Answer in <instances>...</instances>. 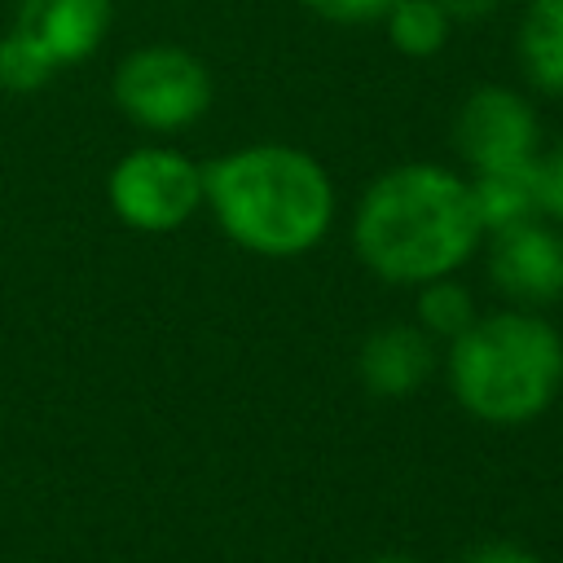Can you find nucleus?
I'll use <instances>...</instances> for the list:
<instances>
[{
    "instance_id": "obj_1",
    "label": "nucleus",
    "mask_w": 563,
    "mask_h": 563,
    "mask_svg": "<svg viewBox=\"0 0 563 563\" xmlns=\"http://www.w3.org/2000/svg\"><path fill=\"white\" fill-rule=\"evenodd\" d=\"M484 224L471 198V180L405 163L378 176L356 207V251L387 282H435L453 273L479 242Z\"/></svg>"
},
{
    "instance_id": "obj_2",
    "label": "nucleus",
    "mask_w": 563,
    "mask_h": 563,
    "mask_svg": "<svg viewBox=\"0 0 563 563\" xmlns=\"http://www.w3.org/2000/svg\"><path fill=\"white\" fill-rule=\"evenodd\" d=\"M202 198L220 229L260 255H299L334 216L330 176L290 145H246L202 172Z\"/></svg>"
},
{
    "instance_id": "obj_3",
    "label": "nucleus",
    "mask_w": 563,
    "mask_h": 563,
    "mask_svg": "<svg viewBox=\"0 0 563 563\" xmlns=\"http://www.w3.org/2000/svg\"><path fill=\"white\" fill-rule=\"evenodd\" d=\"M449 378L475 418L528 422L563 383V343L532 312L479 317L453 339Z\"/></svg>"
},
{
    "instance_id": "obj_4",
    "label": "nucleus",
    "mask_w": 563,
    "mask_h": 563,
    "mask_svg": "<svg viewBox=\"0 0 563 563\" xmlns=\"http://www.w3.org/2000/svg\"><path fill=\"white\" fill-rule=\"evenodd\" d=\"M114 101L141 128L176 132L211 106V75L194 53L176 44H150V48H136L119 66Z\"/></svg>"
},
{
    "instance_id": "obj_5",
    "label": "nucleus",
    "mask_w": 563,
    "mask_h": 563,
    "mask_svg": "<svg viewBox=\"0 0 563 563\" xmlns=\"http://www.w3.org/2000/svg\"><path fill=\"white\" fill-rule=\"evenodd\" d=\"M202 202V172L176 150H136L110 172V207L136 229H176Z\"/></svg>"
},
{
    "instance_id": "obj_6",
    "label": "nucleus",
    "mask_w": 563,
    "mask_h": 563,
    "mask_svg": "<svg viewBox=\"0 0 563 563\" xmlns=\"http://www.w3.org/2000/svg\"><path fill=\"white\" fill-rule=\"evenodd\" d=\"M453 145L475 172L523 163L537 158V119L510 88H475L457 110Z\"/></svg>"
},
{
    "instance_id": "obj_7",
    "label": "nucleus",
    "mask_w": 563,
    "mask_h": 563,
    "mask_svg": "<svg viewBox=\"0 0 563 563\" xmlns=\"http://www.w3.org/2000/svg\"><path fill=\"white\" fill-rule=\"evenodd\" d=\"M493 286L528 308L554 303L563 295V238L541 220H523L493 233L488 255Z\"/></svg>"
},
{
    "instance_id": "obj_8",
    "label": "nucleus",
    "mask_w": 563,
    "mask_h": 563,
    "mask_svg": "<svg viewBox=\"0 0 563 563\" xmlns=\"http://www.w3.org/2000/svg\"><path fill=\"white\" fill-rule=\"evenodd\" d=\"M110 26V0H22L18 26L53 66L88 57Z\"/></svg>"
},
{
    "instance_id": "obj_9",
    "label": "nucleus",
    "mask_w": 563,
    "mask_h": 563,
    "mask_svg": "<svg viewBox=\"0 0 563 563\" xmlns=\"http://www.w3.org/2000/svg\"><path fill=\"white\" fill-rule=\"evenodd\" d=\"M431 339L413 325H387L365 339L361 347V378L378 396H405L431 374Z\"/></svg>"
},
{
    "instance_id": "obj_10",
    "label": "nucleus",
    "mask_w": 563,
    "mask_h": 563,
    "mask_svg": "<svg viewBox=\"0 0 563 563\" xmlns=\"http://www.w3.org/2000/svg\"><path fill=\"white\" fill-rule=\"evenodd\" d=\"M471 198H475L479 224L493 229V233H497V229H510V224H523V220H537V216H541V176H537V158L475 172Z\"/></svg>"
},
{
    "instance_id": "obj_11",
    "label": "nucleus",
    "mask_w": 563,
    "mask_h": 563,
    "mask_svg": "<svg viewBox=\"0 0 563 563\" xmlns=\"http://www.w3.org/2000/svg\"><path fill=\"white\" fill-rule=\"evenodd\" d=\"M523 70L537 88L563 97V0H532L519 26Z\"/></svg>"
},
{
    "instance_id": "obj_12",
    "label": "nucleus",
    "mask_w": 563,
    "mask_h": 563,
    "mask_svg": "<svg viewBox=\"0 0 563 563\" xmlns=\"http://www.w3.org/2000/svg\"><path fill=\"white\" fill-rule=\"evenodd\" d=\"M387 35L409 57H431L449 35V13L435 0H396L387 9Z\"/></svg>"
},
{
    "instance_id": "obj_13",
    "label": "nucleus",
    "mask_w": 563,
    "mask_h": 563,
    "mask_svg": "<svg viewBox=\"0 0 563 563\" xmlns=\"http://www.w3.org/2000/svg\"><path fill=\"white\" fill-rule=\"evenodd\" d=\"M418 312H422V325H427L431 334H449V339H457V334H462V330L475 321L471 295H466L457 282H444V277L427 282Z\"/></svg>"
},
{
    "instance_id": "obj_14",
    "label": "nucleus",
    "mask_w": 563,
    "mask_h": 563,
    "mask_svg": "<svg viewBox=\"0 0 563 563\" xmlns=\"http://www.w3.org/2000/svg\"><path fill=\"white\" fill-rule=\"evenodd\" d=\"M57 66L22 35V31H9L0 40V88L9 92H35Z\"/></svg>"
},
{
    "instance_id": "obj_15",
    "label": "nucleus",
    "mask_w": 563,
    "mask_h": 563,
    "mask_svg": "<svg viewBox=\"0 0 563 563\" xmlns=\"http://www.w3.org/2000/svg\"><path fill=\"white\" fill-rule=\"evenodd\" d=\"M321 18L330 22H343V26H361V22H374V18H387V9L396 0H308Z\"/></svg>"
},
{
    "instance_id": "obj_16",
    "label": "nucleus",
    "mask_w": 563,
    "mask_h": 563,
    "mask_svg": "<svg viewBox=\"0 0 563 563\" xmlns=\"http://www.w3.org/2000/svg\"><path fill=\"white\" fill-rule=\"evenodd\" d=\"M537 176H541V211L563 220V141L545 158H537Z\"/></svg>"
},
{
    "instance_id": "obj_17",
    "label": "nucleus",
    "mask_w": 563,
    "mask_h": 563,
    "mask_svg": "<svg viewBox=\"0 0 563 563\" xmlns=\"http://www.w3.org/2000/svg\"><path fill=\"white\" fill-rule=\"evenodd\" d=\"M457 563H537L528 550H519V545H506V541H488V545H475V550H466Z\"/></svg>"
},
{
    "instance_id": "obj_18",
    "label": "nucleus",
    "mask_w": 563,
    "mask_h": 563,
    "mask_svg": "<svg viewBox=\"0 0 563 563\" xmlns=\"http://www.w3.org/2000/svg\"><path fill=\"white\" fill-rule=\"evenodd\" d=\"M449 18H457V22H479V18H488L501 0H435Z\"/></svg>"
},
{
    "instance_id": "obj_19",
    "label": "nucleus",
    "mask_w": 563,
    "mask_h": 563,
    "mask_svg": "<svg viewBox=\"0 0 563 563\" xmlns=\"http://www.w3.org/2000/svg\"><path fill=\"white\" fill-rule=\"evenodd\" d=\"M369 563H413V559H400V554H383V559H369Z\"/></svg>"
}]
</instances>
